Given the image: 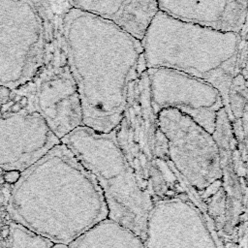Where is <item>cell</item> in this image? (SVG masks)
<instances>
[{
	"instance_id": "9",
	"label": "cell",
	"mask_w": 248,
	"mask_h": 248,
	"mask_svg": "<svg viewBox=\"0 0 248 248\" xmlns=\"http://www.w3.org/2000/svg\"><path fill=\"white\" fill-rule=\"evenodd\" d=\"M158 130L157 115L151 106L149 79L145 70L128 87L125 107L115 128V136L140 187L148 195L150 170L156 158Z\"/></svg>"
},
{
	"instance_id": "16",
	"label": "cell",
	"mask_w": 248,
	"mask_h": 248,
	"mask_svg": "<svg viewBox=\"0 0 248 248\" xmlns=\"http://www.w3.org/2000/svg\"><path fill=\"white\" fill-rule=\"evenodd\" d=\"M2 176H3V179L5 182H7L9 184H15L20 178V171L17 170H8V171H5Z\"/></svg>"
},
{
	"instance_id": "17",
	"label": "cell",
	"mask_w": 248,
	"mask_h": 248,
	"mask_svg": "<svg viewBox=\"0 0 248 248\" xmlns=\"http://www.w3.org/2000/svg\"><path fill=\"white\" fill-rule=\"evenodd\" d=\"M12 94H13V91L0 85V109L10 100V98L12 97Z\"/></svg>"
},
{
	"instance_id": "19",
	"label": "cell",
	"mask_w": 248,
	"mask_h": 248,
	"mask_svg": "<svg viewBox=\"0 0 248 248\" xmlns=\"http://www.w3.org/2000/svg\"><path fill=\"white\" fill-rule=\"evenodd\" d=\"M51 248H68V246L64 244H53Z\"/></svg>"
},
{
	"instance_id": "11",
	"label": "cell",
	"mask_w": 248,
	"mask_h": 248,
	"mask_svg": "<svg viewBox=\"0 0 248 248\" xmlns=\"http://www.w3.org/2000/svg\"><path fill=\"white\" fill-rule=\"evenodd\" d=\"M146 72L151 106L156 115L162 109H176L212 135L217 113L224 108L214 86L171 69L149 68Z\"/></svg>"
},
{
	"instance_id": "10",
	"label": "cell",
	"mask_w": 248,
	"mask_h": 248,
	"mask_svg": "<svg viewBox=\"0 0 248 248\" xmlns=\"http://www.w3.org/2000/svg\"><path fill=\"white\" fill-rule=\"evenodd\" d=\"M142 240L144 248H223L209 219L187 197L153 202Z\"/></svg>"
},
{
	"instance_id": "2",
	"label": "cell",
	"mask_w": 248,
	"mask_h": 248,
	"mask_svg": "<svg viewBox=\"0 0 248 248\" xmlns=\"http://www.w3.org/2000/svg\"><path fill=\"white\" fill-rule=\"evenodd\" d=\"M24 182L27 223L54 244L68 245L108 218L95 178L61 142L28 168Z\"/></svg>"
},
{
	"instance_id": "1",
	"label": "cell",
	"mask_w": 248,
	"mask_h": 248,
	"mask_svg": "<svg viewBox=\"0 0 248 248\" xmlns=\"http://www.w3.org/2000/svg\"><path fill=\"white\" fill-rule=\"evenodd\" d=\"M65 39L83 126L108 133L120 121L130 83L146 70L140 40L73 7L65 17Z\"/></svg>"
},
{
	"instance_id": "6",
	"label": "cell",
	"mask_w": 248,
	"mask_h": 248,
	"mask_svg": "<svg viewBox=\"0 0 248 248\" xmlns=\"http://www.w3.org/2000/svg\"><path fill=\"white\" fill-rule=\"evenodd\" d=\"M157 124L166 140L169 161L206 210L207 202L225 192L219 151L213 136L172 108L162 109L157 114Z\"/></svg>"
},
{
	"instance_id": "5",
	"label": "cell",
	"mask_w": 248,
	"mask_h": 248,
	"mask_svg": "<svg viewBox=\"0 0 248 248\" xmlns=\"http://www.w3.org/2000/svg\"><path fill=\"white\" fill-rule=\"evenodd\" d=\"M45 23L43 65L24 85L32 102L52 133L61 140L82 123V108L70 71L65 17L72 8L68 0H38Z\"/></svg>"
},
{
	"instance_id": "12",
	"label": "cell",
	"mask_w": 248,
	"mask_h": 248,
	"mask_svg": "<svg viewBox=\"0 0 248 248\" xmlns=\"http://www.w3.org/2000/svg\"><path fill=\"white\" fill-rule=\"evenodd\" d=\"M158 10L182 21L240 33L247 23V0H157Z\"/></svg>"
},
{
	"instance_id": "4",
	"label": "cell",
	"mask_w": 248,
	"mask_h": 248,
	"mask_svg": "<svg viewBox=\"0 0 248 248\" xmlns=\"http://www.w3.org/2000/svg\"><path fill=\"white\" fill-rule=\"evenodd\" d=\"M98 183L108 207V218L127 227L141 239L153 204L139 185L122 153L115 129L108 133L78 126L60 140Z\"/></svg>"
},
{
	"instance_id": "14",
	"label": "cell",
	"mask_w": 248,
	"mask_h": 248,
	"mask_svg": "<svg viewBox=\"0 0 248 248\" xmlns=\"http://www.w3.org/2000/svg\"><path fill=\"white\" fill-rule=\"evenodd\" d=\"M68 248H144L143 240L127 227L106 218L67 245Z\"/></svg>"
},
{
	"instance_id": "8",
	"label": "cell",
	"mask_w": 248,
	"mask_h": 248,
	"mask_svg": "<svg viewBox=\"0 0 248 248\" xmlns=\"http://www.w3.org/2000/svg\"><path fill=\"white\" fill-rule=\"evenodd\" d=\"M60 142L25 88L13 91L0 109V162L29 168Z\"/></svg>"
},
{
	"instance_id": "7",
	"label": "cell",
	"mask_w": 248,
	"mask_h": 248,
	"mask_svg": "<svg viewBox=\"0 0 248 248\" xmlns=\"http://www.w3.org/2000/svg\"><path fill=\"white\" fill-rule=\"evenodd\" d=\"M45 23L38 0H0V85L16 91L43 65Z\"/></svg>"
},
{
	"instance_id": "15",
	"label": "cell",
	"mask_w": 248,
	"mask_h": 248,
	"mask_svg": "<svg viewBox=\"0 0 248 248\" xmlns=\"http://www.w3.org/2000/svg\"><path fill=\"white\" fill-rule=\"evenodd\" d=\"M229 119L237 141L238 150L246 162L247 132V79L240 74L234 76L228 97Z\"/></svg>"
},
{
	"instance_id": "13",
	"label": "cell",
	"mask_w": 248,
	"mask_h": 248,
	"mask_svg": "<svg viewBox=\"0 0 248 248\" xmlns=\"http://www.w3.org/2000/svg\"><path fill=\"white\" fill-rule=\"evenodd\" d=\"M82 12L109 20L139 40L158 12L157 0H68Z\"/></svg>"
},
{
	"instance_id": "18",
	"label": "cell",
	"mask_w": 248,
	"mask_h": 248,
	"mask_svg": "<svg viewBox=\"0 0 248 248\" xmlns=\"http://www.w3.org/2000/svg\"><path fill=\"white\" fill-rule=\"evenodd\" d=\"M9 232H10V227L8 225H5L1 228L0 233H1V236L3 238H7L9 236Z\"/></svg>"
},
{
	"instance_id": "3",
	"label": "cell",
	"mask_w": 248,
	"mask_h": 248,
	"mask_svg": "<svg viewBox=\"0 0 248 248\" xmlns=\"http://www.w3.org/2000/svg\"><path fill=\"white\" fill-rule=\"evenodd\" d=\"M140 43L146 69H171L211 84L229 115L228 97L237 75L240 33L182 21L158 10Z\"/></svg>"
}]
</instances>
